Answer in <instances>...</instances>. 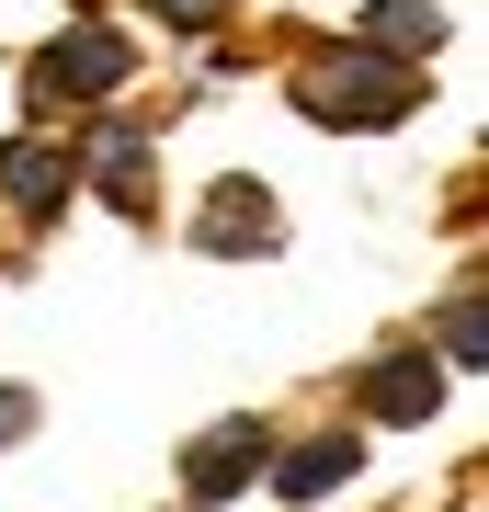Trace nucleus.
Returning <instances> with one entry per match:
<instances>
[{
	"instance_id": "obj_5",
	"label": "nucleus",
	"mask_w": 489,
	"mask_h": 512,
	"mask_svg": "<svg viewBox=\"0 0 489 512\" xmlns=\"http://www.w3.org/2000/svg\"><path fill=\"white\" fill-rule=\"evenodd\" d=\"M433 399H444L433 353H387V365L364 376V410H376V421H433Z\"/></svg>"
},
{
	"instance_id": "obj_4",
	"label": "nucleus",
	"mask_w": 489,
	"mask_h": 512,
	"mask_svg": "<svg viewBox=\"0 0 489 512\" xmlns=\"http://www.w3.org/2000/svg\"><path fill=\"white\" fill-rule=\"evenodd\" d=\"M0 194H12L23 217H57V194H69V148H46V137H12V148H0Z\"/></svg>"
},
{
	"instance_id": "obj_8",
	"label": "nucleus",
	"mask_w": 489,
	"mask_h": 512,
	"mask_svg": "<svg viewBox=\"0 0 489 512\" xmlns=\"http://www.w3.org/2000/svg\"><path fill=\"white\" fill-rule=\"evenodd\" d=\"M364 35H376L387 57H433V46H444V12H433V0H376Z\"/></svg>"
},
{
	"instance_id": "obj_12",
	"label": "nucleus",
	"mask_w": 489,
	"mask_h": 512,
	"mask_svg": "<svg viewBox=\"0 0 489 512\" xmlns=\"http://www.w3.org/2000/svg\"><path fill=\"white\" fill-rule=\"evenodd\" d=\"M160 12H171V23H217L228 0H160Z\"/></svg>"
},
{
	"instance_id": "obj_7",
	"label": "nucleus",
	"mask_w": 489,
	"mask_h": 512,
	"mask_svg": "<svg viewBox=\"0 0 489 512\" xmlns=\"http://www.w3.org/2000/svg\"><path fill=\"white\" fill-rule=\"evenodd\" d=\"M353 478V444L342 433H319V444H296V456H273V490L285 501H319V490H342Z\"/></svg>"
},
{
	"instance_id": "obj_3",
	"label": "nucleus",
	"mask_w": 489,
	"mask_h": 512,
	"mask_svg": "<svg viewBox=\"0 0 489 512\" xmlns=\"http://www.w3.org/2000/svg\"><path fill=\"white\" fill-rule=\"evenodd\" d=\"M262 444H273L262 421H217V433H205L194 456H182V490H194V501H228V490H251V478L273 467Z\"/></svg>"
},
{
	"instance_id": "obj_9",
	"label": "nucleus",
	"mask_w": 489,
	"mask_h": 512,
	"mask_svg": "<svg viewBox=\"0 0 489 512\" xmlns=\"http://www.w3.org/2000/svg\"><path fill=\"white\" fill-rule=\"evenodd\" d=\"M103 194L126 205V217H148V171H137V137H103Z\"/></svg>"
},
{
	"instance_id": "obj_10",
	"label": "nucleus",
	"mask_w": 489,
	"mask_h": 512,
	"mask_svg": "<svg viewBox=\"0 0 489 512\" xmlns=\"http://www.w3.org/2000/svg\"><path fill=\"white\" fill-rule=\"evenodd\" d=\"M444 342H455V365H478V285L444 308Z\"/></svg>"
},
{
	"instance_id": "obj_2",
	"label": "nucleus",
	"mask_w": 489,
	"mask_h": 512,
	"mask_svg": "<svg viewBox=\"0 0 489 512\" xmlns=\"http://www.w3.org/2000/svg\"><path fill=\"white\" fill-rule=\"evenodd\" d=\"M114 80H126V35H103V23H80V35H57L35 57V92L46 103H103Z\"/></svg>"
},
{
	"instance_id": "obj_1",
	"label": "nucleus",
	"mask_w": 489,
	"mask_h": 512,
	"mask_svg": "<svg viewBox=\"0 0 489 512\" xmlns=\"http://www.w3.org/2000/svg\"><path fill=\"white\" fill-rule=\"evenodd\" d=\"M296 114H319V126H399V114H421V69H399V57H376V46L319 57V69L296 80Z\"/></svg>"
},
{
	"instance_id": "obj_11",
	"label": "nucleus",
	"mask_w": 489,
	"mask_h": 512,
	"mask_svg": "<svg viewBox=\"0 0 489 512\" xmlns=\"http://www.w3.org/2000/svg\"><path fill=\"white\" fill-rule=\"evenodd\" d=\"M35 433V399H23V387H0V444H23Z\"/></svg>"
},
{
	"instance_id": "obj_6",
	"label": "nucleus",
	"mask_w": 489,
	"mask_h": 512,
	"mask_svg": "<svg viewBox=\"0 0 489 512\" xmlns=\"http://www.w3.org/2000/svg\"><path fill=\"white\" fill-rule=\"evenodd\" d=\"M205 251H273V205L251 183H217V205H205Z\"/></svg>"
}]
</instances>
